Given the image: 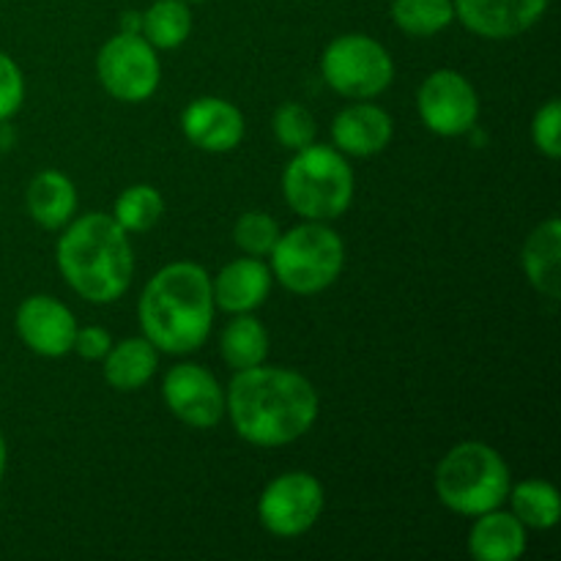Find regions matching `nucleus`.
<instances>
[{"mask_svg": "<svg viewBox=\"0 0 561 561\" xmlns=\"http://www.w3.org/2000/svg\"><path fill=\"white\" fill-rule=\"evenodd\" d=\"M354 170L334 146H312L294 151L283 173L285 203L299 217L332 222L348 211L354 201Z\"/></svg>", "mask_w": 561, "mask_h": 561, "instance_id": "5", "label": "nucleus"}, {"mask_svg": "<svg viewBox=\"0 0 561 561\" xmlns=\"http://www.w3.org/2000/svg\"><path fill=\"white\" fill-rule=\"evenodd\" d=\"M60 274L75 294L91 305H113L126 294L135 274L129 233L113 214H82L71 219L55 247Z\"/></svg>", "mask_w": 561, "mask_h": 561, "instance_id": "3", "label": "nucleus"}, {"mask_svg": "<svg viewBox=\"0 0 561 561\" xmlns=\"http://www.w3.org/2000/svg\"><path fill=\"white\" fill-rule=\"evenodd\" d=\"M211 277L203 266L175 261L159 268L137 301L142 337L164 354H192L211 334L214 323Z\"/></svg>", "mask_w": 561, "mask_h": 561, "instance_id": "2", "label": "nucleus"}, {"mask_svg": "<svg viewBox=\"0 0 561 561\" xmlns=\"http://www.w3.org/2000/svg\"><path fill=\"white\" fill-rule=\"evenodd\" d=\"M14 327L22 343L38 356L58 359V356L69 354L71 345H75V316H71V310L64 301L53 299V296L47 294L27 296V299L16 307Z\"/></svg>", "mask_w": 561, "mask_h": 561, "instance_id": "12", "label": "nucleus"}, {"mask_svg": "<svg viewBox=\"0 0 561 561\" xmlns=\"http://www.w3.org/2000/svg\"><path fill=\"white\" fill-rule=\"evenodd\" d=\"M25 206L33 222L47 230H64L77 214V186L58 170H42L31 179Z\"/></svg>", "mask_w": 561, "mask_h": 561, "instance_id": "18", "label": "nucleus"}, {"mask_svg": "<svg viewBox=\"0 0 561 561\" xmlns=\"http://www.w3.org/2000/svg\"><path fill=\"white\" fill-rule=\"evenodd\" d=\"M279 233V222L266 211H244L233 225L236 247L250 257H268Z\"/></svg>", "mask_w": 561, "mask_h": 561, "instance_id": "26", "label": "nucleus"}, {"mask_svg": "<svg viewBox=\"0 0 561 561\" xmlns=\"http://www.w3.org/2000/svg\"><path fill=\"white\" fill-rule=\"evenodd\" d=\"M14 142V131L9 129V121H0V148H9Z\"/></svg>", "mask_w": 561, "mask_h": 561, "instance_id": "32", "label": "nucleus"}, {"mask_svg": "<svg viewBox=\"0 0 561 561\" xmlns=\"http://www.w3.org/2000/svg\"><path fill=\"white\" fill-rule=\"evenodd\" d=\"M25 102V77L14 58L0 53V121H9L20 113Z\"/></svg>", "mask_w": 561, "mask_h": 561, "instance_id": "29", "label": "nucleus"}, {"mask_svg": "<svg viewBox=\"0 0 561 561\" xmlns=\"http://www.w3.org/2000/svg\"><path fill=\"white\" fill-rule=\"evenodd\" d=\"M184 3L192 5V3H206V0H184Z\"/></svg>", "mask_w": 561, "mask_h": 561, "instance_id": "34", "label": "nucleus"}, {"mask_svg": "<svg viewBox=\"0 0 561 561\" xmlns=\"http://www.w3.org/2000/svg\"><path fill=\"white\" fill-rule=\"evenodd\" d=\"M219 354L225 365L233 373L250 370V367L266 365L268 356V332L252 312L233 316L219 337Z\"/></svg>", "mask_w": 561, "mask_h": 561, "instance_id": "21", "label": "nucleus"}, {"mask_svg": "<svg viewBox=\"0 0 561 561\" xmlns=\"http://www.w3.org/2000/svg\"><path fill=\"white\" fill-rule=\"evenodd\" d=\"M392 115L370 99L348 104L332 121V142L345 157H376L392 142Z\"/></svg>", "mask_w": 561, "mask_h": 561, "instance_id": "15", "label": "nucleus"}, {"mask_svg": "<svg viewBox=\"0 0 561 561\" xmlns=\"http://www.w3.org/2000/svg\"><path fill=\"white\" fill-rule=\"evenodd\" d=\"M531 140L537 151L546 153L548 159L561 157V104L559 99H548L531 121Z\"/></svg>", "mask_w": 561, "mask_h": 561, "instance_id": "28", "label": "nucleus"}, {"mask_svg": "<svg viewBox=\"0 0 561 561\" xmlns=\"http://www.w3.org/2000/svg\"><path fill=\"white\" fill-rule=\"evenodd\" d=\"M392 20L405 36L431 38L455 20L453 0H392Z\"/></svg>", "mask_w": 561, "mask_h": 561, "instance_id": "24", "label": "nucleus"}, {"mask_svg": "<svg viewBox=\"0 0 561 561\" xmlns=\"http://www.w3.org/2000/svg\"><path fill=\"white\" fill-rule=\"evenodd\" d=\"M455 20L466 31L491 42H507L535 27L551 0H453Z\"/></svg>", "mask_w": 561, "mask_h": 561, "instance_id": "13", "label": "nucleus"}, {"mask_svg": "<svg viewBox=\"0 0 561 561\" xmlns=\"http://www.w3.org/2000/svg\"><path fill=\"white\" fill-rule=\"evenodd\" d=\"M420 118L433 135L460 137L477 129L480 118V96L469 77L455 69H438L425 77L416 93Z\"/></svg>", "mask_w": 561, "mask_h": 561, "instance_id": "10", "label": "nucleus"}, {"mask_svg": "<svg viewBox=\"0 0 561 561\" xmlns=\"http://www.w3.org/2000/svg\"><path fill=\"white\" fill-rule=\"evenodd\" d=\"M159 367V351L146 337H126L110 345L107 356L102 359L104 381L115 392H137L153 378Z\"/></svg>", "mask_w": 561, "mask_h": 561, "instance_id": "20", "label": "nucleus"}, {"mask_svg": "<svg viewBox=\"0 0 561 561\" xmlns=\"http://www.w3.org/2000/svg\"><path fill=\"white\" fill-rule=\"evenodd\" d=\"M526 526L513 513L488 510L469 531V553L477 561H515L526 553Z\"/></svg>", "mask_w": 561, "mask_h": 561, "instance_id": "17", "label": "nucleus"}, {"mask_svg": "<svg viewBox=\"0 0 561 561\" xmlns=\"http://www.w3.org/2000/svg\"><path fill=\"white\" fill-rule=\"evenodd\" d=\"M272 126L279 146H285L288 151H301V148L312 146L318 135L316 118H312L310 110L299 102H285L283 107L274 113Z\"/></svg>", "mask_w": 561, "mask_h": 561, "instance_id": "27", "label": "nucleus"}, {"mask_svg": "<svg viewBox=\"0 0 561 561\" xmlns=\"http://www.w3.org/2000/svg\"><path fill=\"white\" fill-rule=\"evenodd\" d=\"M321 398L301 373L257 365L239 370L225 392V414L252 447H285L316 425Z\"/></svg>", "mask_w": 561, "mask_h": 561, "instance_id": "1", "label": "nucleus"}, {"mask_svg": "<svg viewBox=\"0 0 561 561\" xmlns=\"http://www.w3.org/2000/svg\"><path fill=\"white\" fill-rule=\"evenodd\" d=\"M323 82L345 99H376L392 85L394 64L389 49L365 33L337 36L321 58Z\"/></svg>", "mask_w": 561, "mask_h": 561, "instance_id": "7", "label": "nucleus"}, {"mask_svg": "<svg viewBox=\"0 0 561 561\" xmlns=\"http://www.w3.org/2000/svg\"><path fill=\"white\" fill-rule=\"evenodd\" d=\"M142 38L153 49H175L190 38L192 11L184 0H153L142 11Z\"/></svg>", "mask_w": 561, "mask_h": 561, "instance_id": "23", "label": "nucleus"}, {"mask_svg": "<svg viewBox=\"0 0 561 561\" xmlns=\"http://www.w3.org/2000/svg\"><path fill=\"white\" fill-rule=\"evenodd\" d=\"M433 485L444 507L477 518L507 502L513 477L507 460L491 444L463 442L444 455Z\"/></svg>", "mask_w": 561, "mask_h": 561, "instance_id": "4", "label": "nucleus"}, {"mask_svg": "<svg viewBox=\"0 0 561 561\" xmlns=\"http://www.w3.org/2000/svg\"><path fill=\"white\" fill-rule=\"evenodd\" d=\"M96 77L104 91L126 104H140L157 93L162 64L142 33H115L96 55Z\"/></svg>", "mask_w": 561, "mask_h": 561, "instance_id": "8", "label": "nucleus"}, {"mask_svg": "<svg viewBox=\"0 0 561 561\" xmlns=\"http://www.w3.org/2000/svg\"><path fill=\"white\" fill-rule=\"evenodd\" d=\"M323 485L307 471H285L263 488L257 499V518L274 537H299L318 524L323 513Z\"/></svg>", "mask_w": 561, "mask_h": 561, "instance_id": "9", "label": "nucleus"}, {"mask_svg": "<svg viewBox=\"0 0 561 561\" xmlns=\"http://www.w3.org/2000/svg\"><path fill=\"white\" fill-rule=\"evenodd\" d=\"M513 515L526 529H553L561 518V496L557 488L546 480H524L510 488Z\"/></svg>", "mask_w": 561, "mask_h": 561, "instance_id": "22", "label": "nucleus"}, {"mask_svg": "<svg viewBox=\"0 0 561 561\" xmlns=\"http://www.w3.org/2000/svg\"><path fill=\"white\" fill-rule=\"evenodd\" d=\"M524 272L531 288L546 299L557 301L561 296V222L557 217L546 219L529 233L524 244Z\"/></svg>", "mask_w": 561, "mask_h": 561, "instance_id": "19", "label": "nucleus"}, {"mask_svg": "<svg viewBox=\"0 0 561 561\" xmlns=\"http://www.w3.org/2000/svg\"><path fill=\"white\" fill-rule=\"evenodd\" d=\"M162 398L175 420L197 431H211L225 416V389L211 370L192 362L170 367L162 381Z\"/></svg>", "mask_w": 561, "mask_h": 561, "instance_id": "11", "label": "nucleus"}, {"mask_svg": "<svg viewBox=\"0 0 561 561\" xmlns=\"http://www.w3.org/2000/svg\"><path fill=\"white\" fill-rule=\"evenodd\" d=\"M274 285L272 268L263 263V257H236L228 266L219 268L217 277L211 279L214 305L230 316L252 312L268 299Z\"/></svg>", "mask_w": 561, "mask_h": 561, "instance_id": "16", "label": "nucleus"}, {"mask_svg": "<svg viewBox=\"0 0 561 561\" xmlns=\"http://www.w3.org/2000/svg\"><path fill=\"white\" fill-rule=\"evenodd\" d=\"M164 197L151 184H131L115 197L113 219L126 233H146L162 219Z\"/></svg>", "mask_w": 561, "mask_h": 561, "instance_id": "25", "label": "nucleus"}, {"mask_svg": "<svg viewBox=\"0 0 561 561\" xmlns=\"http://www.w3.org/2000/svg\"><path fill=\"white\" fill-rule=\"evenodd\" d=\"M181 131L201 151L228 153L244 140V115L228 99L201 96L181 113Z\"/></svg>", "mask_w": 561, "mask_h": 561, "instance_id": "14", "label": "nucleus"}, {"mask_svg": "<svg viewBox=\"0 0 561 561\" xmlns=\"http://www.w3.org/2000/svg\"><path fill=\"white\" fill-rule=\"evenodd\" d=\"M110 345H113V337H110L107 329L82 327V329H77L71 351H75V354L85 362H102L104 356H107Z\"/></svg>", "mask_w": 561, "mask_h": 561, "instance_id": "30", "label": "nucleus"}, {"mask_svg": "<svg viewBox=\"0 0 561 561\" xmlns=\"http://www.w3.org/2000/svg\"><path fill=\"white\" fill-rule=\"evenodd\" d=\"M140 27H142V11H126V14L121 16V31L140 33Z\"/></svg>", "mask_w": 561, "mask_h": 561, "instance_id": "31", "label": "nucleus"}, {"mask_svg": "<svg viewBox=\"0 0 561 561\" xmlns=\"http://www.w3.org/2000/svg\"><path fill=\"white\" fill-rule=\"evenodd\" d=\"M5 463H9V447H5V438L3 433H0V480H3L5 474Z\"/></svg>", "mask_w": 561, "mask_h": 561, "instance_id": "33", "label": "nucleus"}, {"mask_svg": "<svg viewBox=\"0 0 561 561\" xmlns=\"http://www.w3.org/2000/svg\"><path fill=\"white\" fill-rule=\"evenodd\" d=\"M343 239L327 222L305 219L288 233H279L268 252V268L285 290L296 296H316L343 274Z\"/></svg>", "mask_w": 561, "mask_h": 561, "instance_id": "6", "label": "nucleus"}]
</instances>
